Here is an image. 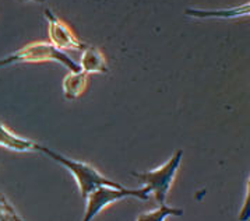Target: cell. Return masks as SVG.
Listing matches in <instances>:
<instances>
[{
  "label": "cell",
  "mask_w": 250,
  "mask_h": 221,
  "mask_svg": "<svg viewBox=\"0 0 250 221\" xmlns=\"http://www.w3.org/2000/svg\"><path fill=\"white\" fill-rule=\"evenodd\" d=\"M40 151L46 154L53 161L59 162L62 167H64L67 171L70 172L76 183H77V186H79V189H80V195L83 196V199H85L91 192L95 191L100 186H115V188L122 186L118 182L110 181L109 178L102 175L95 167H92L88 162L67 158V157L62 155L56 151L50 150L45 146H40Z\"/></svg>",
  "instance_id": "obj_1"
},
{
  "label": "cell",
  "mask_w": 250,
  "mask_h": 221,
  "mask_svg": "<svg viewBox=\"0 0 250 221\" xmlns=\"http://www.w3.org/2000/svg\"><path fill=\"white\" fill-rule=\"evenodd\" d=\"M43 62H58L62 66H66L69 71H79L80 66L76 61H73L69 55L63 50L55 48L49 42L37 41L22 46L21 49L7 55L0 59V69L20 65V63H43Z\"/></svg>",
  "instance_id": "obj_2"
},
{
  "label": "cell",
  "mask_w": 250,
  "mask_h": 221,
  "mask_svg": "<svg viewBox=\"0 0 250 221\" xmlns=\"http://www.w3.org/2000/svg\"><path fill=\"white\" fill-rule=\"evenodd\" d=\"M183 160V150H176L175 154L167 162H164L157 170L144 172H131L134 178L144 185L143 188L148 192L150 196H154L158 206L165 204L167 198L169 195L170 188L178 175L180 164Z\"/></svg>",
  "instance_id": "obj_3"
},
{
  "label": "cell",
  "mask_w": 250,
  "mask_h": 221,
  "mask_svg": "<svg viewBox=\"0 0 250 221\" xmlns=\"http://www.w3.org/2000/svg\"><path fill=\"white\" fill-rule=\"evenodd\" d=\"M127 198H136L143 201L150 200V195L144 188L141 189H127L125 186H100L95 191H92L85 198L87 206H85V213L83 221H92L101 211L109 207L110 204L116 201L125 200Z\"/></svg>",
  "instance_id": "obj_4"
},
{
  "label": "cell",
  "mask_w": 250,
  "mask_h": 221,
  "mask_svg": "<svg viewBox=\"0 0 250 221\" xmlns=\"http://www.w3.org/2000/svg\"><path fill=\"white\" fill-rule=\"evenodd\" d=\"M45 19L48 21L49 44L55 48L59 50H83L85 48V45L76 37L70 27L64 21L60 20L50 9H45Z\"/></svg>",
  "instance_id": "obj_5"
},
{
  "label": "cell",
  "mask_w": 250,
  "mask_h": 221,
  "mask_svg": "<svg viewBox=\"0 0 250 221\" xmlns=\"http://www.w3.org/2000/svg\"><path fill=\"white\" fill-rule=\"evenodd\" d=\"M250 13V4L245 3L243 6H236L230 9H186L185 14L193 19H220V20H233L246 17Z\"/></svg>",
  "instance_id": "obj_6"
},
{
  "label": "cell",
  "mask_w": 250,
  "mask_h": 221,
  "mask_svg": "<svg viewBox=\"0 0 250 221\" xmlns=\"http://www.w3.org/2000/svg\"><path fill=\"white\" fill-rule=\"evenodd\" d=\"M40 146L41 144H38L37 141L16 134L6 125L0 122V147L14 153H32V151H40Z\"/></svg>",
  "instance_id": "obj_7"
},
{
  "label": "cell",
  "mask_w": 250,
  "mask_h": 221,
  "mask_svg": "<svg viewBox=\"0 0 250 221\" xmlns=\"http://www.w3.org/2000/svg\"><path fill=\"white\" fill-rule=\"evenodd\" d=\"M81 61L79 63L80 70L85 74L94 73H106L108 71V62L104 53L95 46H87L81 50Z\"/></svg>",
  "instance_id": "obj_8"
},
{
  "label": "cell",
  "mask_w": 250,
  "mask_h": 221,
  "mask_svg": "<svg viewBox=\"0 0 250 221\" xmlns=\"http://www.w3.org/2000/svg\"><path fill=\"white\" fill-rule=\"evenodd\" d=\"M88 86V74L84 71H69L62 81L63 95L66 100H77L83 95Z\"/></svg>",
  "instance_id": "obj_9"
},
{
  "label": "cell",
  "mask_w": 250,
  "mask_h": 221,
  "mask_svg": "<svg viewBox=\"0 0 250 221\" xmlns=\"http://www.w3.org/2000/svg\"><path fill=\"white\" fill-rule=\"evenodd\" d=\"M180 217L183 216V210L178 207H170L167 204H161L157 209L151 211H146L137 216L136 221H167L168 217Z\"/></svg>",
  "instance_id": "obj_10"
},
{
  "label": "cell",
  "mask_w": 250,
  "mask_h": 221,
  "mask_svg": "<svg viewBox=\"0 0 250 221\" xmlns=\"http://www.w3.org/2000/svg\"><path fill=\"white\" fill-rule=\"evenodd\" d=\"M0 221H24L3 193H0Z\"/></svg>",
  "instance_id": "obj_11"
},
{
  "label": "cell",
  "mask_w": 250,
  "mask_h": 221,
  "mask_svg": "<svg viewBox=\"0 0 250 221\" xmlns=\"http://www.w3.org/2000/svg\"><path fill=\"white\" fill-rule=\"evenodd\" d=\"M24 1H34V3H45L46 0H24Z\"/></svg>",
  "instance_id": "obj_12"
}]
</instances>
